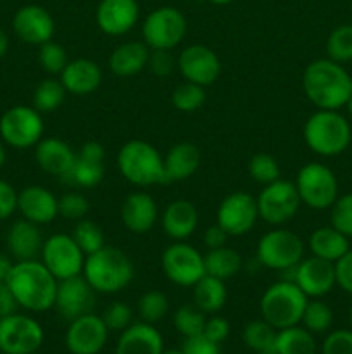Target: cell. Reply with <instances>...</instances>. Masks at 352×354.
<instances>
[{
	"label": "cell",
	"mask_w": 352,
	"mask_h": 354,
	"mask_svg": "<svg viewBox=\"0 0 352 354\" xmlns=\"http://www.w3.org/2000/svg\"><path fill=\"white\" fill-rule=\"evenodd\" d=\"M304 252H306V244L295 232L276 227L259 239L255 259L264 268L286 273L302 261Z\"/></svg>",
	"instance_id": "52a82bcc"
},
{
	"label": "cell",
	"mask_w": 352,
	"mask_h": 354,
	"mask_svg": "<svg viewBox=\"0 0 352 354\" xmlns=\"http://www.w3.org/2000/svg\"><path fill=\"white\" fill-rule=\"evenodd\" d=\"M302 88L317 109L340 111L352 95V76L340 62L316 59L304 69Z\"/></svg>",
	"instance_id": "6da1fadb"
},
{
	"label": "cell",
	"mask_w": 352,
	"mask_h": 354,
	"mask_svg": "<svg viewBox=\"0 0 352 354\" xmlns=\"http://www.w3.org/2000/svg\"><path fill=\"white\" fill-rule=\"evenodd\" d=\"M206 313L200 311L199 308L193 304H185L179 306L173 315V324H175L176 330L185 337H193V335L204 334V327H206Z\"/></svg>",
	"instance_id": "60d3db41"
},
{
	"label": "cell",
	"mask_w": 352,
	"mask_h": 354,
	"mask_svg": "<svg viewBox=\"0 0 352 354\" xmlns=\"http://www.w3.org/2000/svg\"><path fill=\"white\" fill-rule=\"evenodd\" d=\"M12 30L21 41L40 47L54 37L55 21L45 7L28 3L19 7L14 14Z\"/></svg>",
	"instance_id": "ffe728a7"
},
{
	"label": "cell",
	"mask_w": 352,
	"mask_h": 354,
	"mask_svg": "<svg viewBox=\"0 0 352 354\" xmlns=\"http://www.w3.org/2000/svg\"><path fill=\"white\" fill-rule=\"evenodd\" d=\"M54 308L64 320L71 322L83 315L93 313L95 308V290L83 275L59 280Z\"/></svg>",
	"instance_id": "ac0fdd59"
},
{
	"label": "cell",
	"mask_w": 352,
	"mask_h": 354,
	"mask_svg": "<svg viewBox=\"0 0 352 354\" xmlns=\"http://www.w3.org/2000/svg\"><path fill=\"white\" fill-rule=\"evenodd\" d=\"M40 258L55 279L66 280L81 275L86 254L79 249L72 235L54 234L43 241Z\"/></svg>",
	"instance_id": "4fadbf2b"
},
{
	"label": "cell",
	"mask_w": 352,
	"mask_h": 354,
	"mask_svg": "<svg viewBox=\"0 0 352 354\" xmlns=\"http://www.w3.org/2000/svg\"><path fill=\"white\" fill-rule=\"evenodd\" d=\"M150 48L145 41H124L117 45L109 55V69L113 75L128 78L144 71L148 64Z\"/></svg>",
	"instance_id": "4dcf8cb0"
},
{
	"label": "cell",
	"mask_w": 352,
	"mask_h": 354,
	"mask_svg": "<svg viewBox=\"0 0 352 354\" xmlns=\"http://www.w3.org/2000/svg\"><path fill=\"white\" fill-rule=\"evenodd\" d=\"M323 354H352V330L340 328L333 330L324 337L321 346Z\"/></svg>",
	"instance_id": "681fc988"
},
{
	"label": "cell",
	"mask_w": 352,
	"mask_h": 354,
	"mask_svg": "<svg viewBox=\"0 0 352 354\" xmlns=\"http://www.w3.org/2000/svg\"><path fill=\"white\" fill-rule=\"evenodd\" d=\"M43 328L28 315L12 313L0 318V351L3 354H31L43 344Z\"/></svg>",
	"instance_id": "5bb4252c"
},
{
	"label": "cell",
	"mask_w": 352,
	"mask_h": 354,
	"mask_svg": "<svg viewBox=\"0 0 352 354\" xmlns=\"http://www.w3.org/2000/svg\"><path fill=\"white\" fill-rule=\"evenodd\" d=\"M248 175L255 183H261L264 187L280 180L282 169H280L278 161L271 154L259 152V154L252 156L251 161H248Z\"/></svg>",
	"instance_id": "ee69618b"
},
{
	"label": "cell",
	"mask_w": 352,
	"mask_h": 354,
	"mask_svg": "<svg viewBox=\"0 0 352 354\" xmlns=\"http://www.w3.org/2000/svg\"><path fill=\"white\" fill-rule=\"evenodd\" d=\"M335 266V282L344 292L352 296V248L345 252L342 258L333 263Z\"/></svg>",
	"instance_id": "f907efd6"
},
{
	"label": "cell",
	"mask_w": 352,
	"mask_h": 354,
	"mask_svg": "<svg viewBox=\"0 0 352 354\" xmlns=\"http://www.w3.org/2000/svg\"><path fill=\"white\" fill-rule=\"evenodd\" d=\"M204 266H206L207 275L228 280L240 273L244 261H242V256L235 249L223 245V248L207 251V254L204 256Z\"/></svg>",
	"instance_id": "836d02e7"
},
{
	"label": "cell",
	"mask_w": 352,
	"mask_h": 354,
	"mask_svg": "<svg viewBox=\"0 0 352 354\" xmlns=\"http://www.w3.org/2000/svg\"><path fill=\"white\" fill-rule=\"evenodd\" d=\"M176 61L173 57L171 50H150V57H148L147 68L150 69L152 75L155 76H169L175 69Z\"/></svg>",
	"instance_id": "816d5d0a"
},
{
	"label": "cell",
	"mask_w": 352,
	"mask_h": 354,
	"mask_svg": "<svg viewBox=\"0 0 352 354\" xmlns=\"http://www.w3.org/2000/svg\"><path fill=\"white\" fill-rule=\"evenodd\" d=\"M6 242L9 254L16 261L37 259L40 256L41 248H43V237H41L40 227L24 220V218L10 225Z\"/></svg>",
	"instance_id": "f1b7e54d"
},
{
	"label": "cell",
	"mask_w": 352,
	"mask_h": 354,
	"mask_svg": "<svg viewBox=\"0 0 352 354\" xmlns=\"http://www.w3.org/2000/svg\"><path fill=\"white\" fill-rule=\"evenodd\" d=\"M349 241L351 239L345 237L342 232H338L337 228L330 225V227L316 228L307 239V248H309L311 254L316 256V258L335 263L351 249Z\"/></svg>",
	"instance_id": "1f68e13d"
},
{
	"label": "cell",
	"mask_w": 352,
	"mask_h": 354,
	"mask_svg": "<svg viewBox=\"0 0 352 354\" xmlns=\"http://www.w3.org/2000/svg\"><path fill=\"white\" fill-rule=\"evenodd\" d=\"M302 133L307 147L321 158L340 156L352 142L351 123L340 111L317 109L307 118Z\"/></svg>",
	"instance_id": "277c9868"
},
{
	"label": "cell",
	"mask_w": 352,
	"mask_h": 354,
	"mask_svg": "<svg viewBox=\"0 0 352 354\" xmlns=\"http://www.w3.org/2000/svg\"><path fill=\"white\" fill-rule=\"evenodd\" d=\"M102 320L109 330L123 332L124 328H128L133 324V311H131V308L126 303L116 301V303H110L104 310Z\"/></svg>",
	"instance_id": "c3c4849f"
},
{
	"label": "cell",
	"mask_w": 352,
	"mask_h": 354,
	"mask_svg": "<svg viewBox=\"0 0 352 354\" xmlns=\"http://www.w3.org/2000/svg\"><path fill=\"white\" fill-rule=\"evenodd\" d=\"M331 227L337 228L345 237L352 239V192L338 196L333 206L330 207Z\"/></svg>",
	"instance_id": "bcb514c9"
},
{
	"label": "cell",
	"mask_w": 352,
	"mask_h": 354,
	"mask_svg": "<svg viewBox=\"0 0 352 354\" xmlns=\"http://www.w3.org/2000/svg\"><path fill=\"white\" fill-rule=\"evenodd\" d=\"M90 211L88 199L79 192H66L59 197V214L71 221H79L86 218Z\"/></svg>",
	"instance_id": "7dc6e473"
},
{
	"label": "cell",
	"mask_w": 352,
	"mask_h": 354,
	"mask_svg": "<svg viewBox=\"0 0 352 354\" xmlns=\"http://www.w3.org/2000/svg\"><path fill=\"white\" fill-rule=\"evenodd\" d=\"M169 301L168 296L161 290H148L138 301V315L145 324H157L168 315Z\"/></svg>",
	"instance_id": "7bdbcfd3"
},
{
	"label": "cell",
	"mask_w": 352,
	"mask_h": 354,
	"mask_svg": "<svg viewBox=\"0 0 352 354\" xmlns=\"http://www.w3.org/2000/svg\"><path fill=\"white\" fill-rule=\"evenodd\" d=\"M316 339L307 328L293 325L278 330L276 354H316Z\"/></svg>",
	"instance_id": "d590c367"
},
{
	"label": "cell",
	"mask_w": 352,
	"mask_h": 354,
	"mask_svg": "<svg viewBox=\"0 0 352 354\" xmlns=\"http://www.w3.org/2000/svg\"><path fill=\"white\" fill-rule=\"evenodd\" d=\"M31 354H40V353H38V351H37V353H31Z\"/></svg>",
	"instance_id": "003e7915"
},
{
	"label": "cell",
	"mask_w": 352,
	"mask_h": 354,
	"mask_svg": "<svg viewBox=\"0 0 352 354\" xmlns=\"http://www.w3.org/2000/svg\"><path fill=\"white\" fill-rule=\"evenodd\" d=\"M211 3H214V6H228V3L235 2V0H209Z\"/></svg>",
	"instance_id": "6125c7cd"
},
{
	"label": "cell",
	"mask_w": 352,
	"mask_h": 354,
	"mask_svg": "<svg viewBox=\"0 0 352 354\" xmlns=\"http://www.w3.org/2000/svg\"><path fill=\"white\" fill-rule=\"evenodd\" d=\"M161 266L166 279L179 287H193L204 275V256L185 241L173 242L161 256Z\"/></svg>",
	"instance_id": "7c38bea8"
},
{
	"label": "cell",
	"mask_w": 352,
	"mask_h": 354,
	"mask_svg": "<svg viewBox=\"0 0 352 354\" xmlns=\"http://www.w3.org/2000/svg\"><path fill=\"white\" fill-rule=\"evenodd\" d=\"M14 261L9 258V256L0 254V283L7 282V277H9L10 270H12Z\"/></svg>",
	"instance_id": "680465c9"
},
{
	"label": "cell",
	"mask_w": 352,
	"mask_h": 354,
	"mask_svg": "<svg viewBox=\"0 0 352 354\" xmlns=\"http://www.w3.org/2000/svg\"><path fill=\"white\" fill-rule=\"evenodd\" d=\"M176 68L185 82L209 86L219 78L221 61L213 48L206 45H188L179 52Z\"/></svg>",
	"instance_id": "2e32d148"
},
{
	"label": "cell",
	"mask_w": 352,
	"mask_h": 354,
	"mask_svg": "<svg viewBox=\"0 0 352 354\" xmlns=\"http://www.w3.org/2000/svg\"><path fill=\"white\" fill-rule=\"evenodd\" d=\"M204 244H206L207 249H217V248H223L226 245L228 239L230 235L223 230L217 223L211 225L206 232H204Z\"/></svg>",
	"instance_id": "9f6ffc18"
},
{
	"label": "cell",
	"mask_w": 352,
	"mask_h": 354,
	"mask_svg": "<svg viewBox=\"0 0 352 354\" xmlns=\"http://www.w3.org/2000/svg\"><path fill=\"white\" fill-rule=\"evenodd\" d=\"M76 152L68 142L57 137L41 138L35 145V161L41 171L64 180L75 165Z\"/></svg>",
	"instance_id": "d4e9b609"
},
{
	"label": "cell",
	"mask_w": 352,
	"mask_h": 354,
	"mask_svg": "<svg viewBox=\"0 0 352 354\" xmlns=\"http://www.w3.org/2000/svg\"><path fill=\"white\" fill-rule=\"evenodd\" d=\"M71 235L76 244L79 245V249L86 256L92 254V252H97L99 249H102L106 245V235H104L102 228L95 221L86 220V218L76 221Z\"/></svg>",
	"instance_id": "f35d334b"
},
{
	"label": "cell",
	"mask_w": 352,
	"mask_h": 354,
	"mask_svg": "<svg viewBox=\"0 0 352 354\" xmlns=\"http://www.w3.org/2000/svg\"><path fill=\"white\" fill-rule=\"evenodd\" d=\"M59 80H61L68 93L85 97L95 92L100 86V83H102V69L92 59H72L62 69Z\"/></svg>",
	"instance_id": "484cf974"
},
{
	"label": "cell",
	"mask_w": 352,
	"mask_h": 354,
	"mask_svg": "<svg viewBox=\"0 0 352 354\" xmlns=\"http://www.w3.org/2000/svg\"><path fill=\"white\" fill-rule=\"evenodd\" d=\"M345 107H347V111H349V116L352 118V95H351V99H349L347 106H345Z\"/></svg>",
	"instance_id": "be15d7a7"
},
{
	"label": "cell",
	"mask_w": 352,
	"mask_h": 354,
	"mask_svg": "<svg viewBox=\"0 0 352 354\" xmlns=\"http://www.w3.org/2000/svg\"><path fill=\"white\" fill-rule=\"evenodd\" d=\"M206 102V86L183 82L171 93V104L182 113H195Z\"/></svg>",
	"instance_id": "ab89813d"
},
{
	"label": "cell",
	"mask_w": 352,
	"mask_h": 354,
	"mask_svg": "<svg viewBox=\"0 0 352 354\" xmlns=\"http://www.w3.org/2000/svg\"><path fill=\"white\" fill-rule=\"evenodd\" d=\"M161 225L164 234L171 241H186L195 234L197 227H199V211L193 206V203L186 199L171 201L162 211Z\"/></svg>",
	"instance_id": "4316f807"
},
{
	"label": "cell",
	"mask_w": 352,
	"mask_h": 354,
	"mask_svg": "<svg viewBox=\"0 0 352 354\" xmlns=\"http://www.w3.org/2000/svg\"><path fill=\"white\" fill-rule=\"evenodd\" d=\"M164 353V341L162 335L154 325L131 324L130 327L121 332L116 344V354H162Z\"/></svg>",
	"instance_id": "83f0119b"
},
{
	"label": "cell",
	"mask_w": 352,
	"mask_h": 354,
	"mask_svg": "<svg viewBox=\"0 0 352 354\" xmlns=\"http://www.w3.org/2000/svg\"><path fill=\"white\" fill-rule=\"evenodd\" d=\"M183 354H221L219 344L211 339H207L204 334L193 335V337H185L182 348Z\"/></svg>",
	"instance_id": "f5cc1de1"
},
{
	"label": "cell",
	"mask_w": 352,
	"mask_h": 354,
	"mask_svg": "<svg viewBox=\"0 0 352 354\" xmlns=\"http://www.w3.org/2000/svg\"><path fill=\"white\" fill-rule=\"evenodd\" d=\"M228 299V290L224 280L216 277L204 275L199 282L193 286V303L206 315H214L223 310Z\"/></svg>",
	"instance_id": "d6a6232c"
},
{
	"label": "cell",
	"mask_w": 352,
	"mask_h": 354,
	"mask_svg": "<svg viewBox=\"0 0 352 354\" xmlns=\"http://www.w3.org/2000/svg\"><path fill=\"white\" fill-rule=\"evenodd\" d=\"M302 327L307 328L311 334H324L333 325V311L324 301L313 299L307 301L306 310L302 315Z\"/></svg>",
	"instance_id": "74e56055"
},
{
	"label": "cell",
	"mask_w": 352,
	"mask_h": 354,
	"mask_svg": "<svg viewBox=\"0 0 352 354\" xmlns=\"http://www.w3.org/2000/svg\"><path fill=\"white\" fill-rule=\"evenodd\" d=\"M300 203L316 211L330 209L338 199V180L323 162H307L295 176Z\"/></svg>",
	"instance_id": "ba28073f"
},
{
	"label": "cell",
	"mask_w": 352,
	"mask_h": 354,
	"mask_svg": "<svg viewBox=\"0 0 352 354\" xmlns=\"http://www.w3.org/2000/svg\"><path fill=\"white\" fill-rule=\"evenodd\" d=\"M109 328L99 315H83L69 322L66 346L71 354H99L107 344Z\"/></svg>",
	"instance_id": "d6986e66"
},
{
	"label": "cell",
	"mask_w": 352,
	"mask_h": 354,
	"mask_svg": "<svg viewBox=\"0 0 352 354\" xmlns=\"http://www.w3.org/2000/svg\"><path fill=\"white\" fill-rule=\"evenodd\" d=\"M38 62H40L43 71H47L48 75L59 76L62 73V69L66 68V64L69 62L68 52H66V48L61 44H57L54 40H48L43 45H40Z\"/></svg>",
	"instance_id": "f6af8a7d"
},
{
	"label": "cell",
	"mask_w": 352,
	"mask_h": 354,
	"mask_svg": "<svg viewBox=\"0 0 352 354\" xmlns=\"http://www.w3.org/2000/svg\"><path fill=\"white\" fill-rule=\"evenodd\" d=\"M255 201L259 218L271 227H283L292 221L302 204L295 183L282 178L262 187Z\"/></svg>",
	"instance_id": "8fae6325"
},
{
	"label": "cell",
	"mask_w": 352,
	"mask_h": 354,
	"mask_svg": "<svg viewBox=\"0 0 352 354\" xmlns=\"http://www.w3.org/2000/svg\"><path fill=\"white\" fill-rule=\"evenodd\" d=\"M6 283L19 308L33 313H43L54 308L59 280L38 259L14 261Z\"/></svg>",
	"instance_id": "7a4b0ae2"
},
{
	"label": "cell",
	"mask_w": 352,
	"mask_h": 354,
	"mask_svg": "<svg viewBox=\"0 0 352 354\" xmlns=\"http://www.w3.org/2000/svg\"><path fill=\"white\" fill-rule=\"evenodd\" d=\"M106 175V149L95 140L85 142L76 152L75 165L62 182H68L81 189H92L104 180Z\"/></svg>",
	"instance_id": "44dd1931"
},
{
	"label": "cell",
	"mask_w": 352,
	"mask_h": 354,
	"mask_svg": "<svg viewBox=\"0 0 352 354\" xmlns=\"http://www.w3.org/2000/svg\"><path fill=\"white\" fill-rule=\"evenodd\" d=\"M328 59L335 62L352 61V24H340L326 40Z\"/></svg>",
	"instance_id": "b9f144b4"
},
{
	"label": "cell",
	"mask_w": 352,
	"mask_h": 354,
	"mask_svg": "<svg viewBox=\"0 0 352 354\" xmlns=\"http://www.w3.org/2000/svg\"><path fill=\"white\" fill-rule=\"evenodd\" d=\"M117 169L131 185L145 187L166 183L164 158L152 144L145 140H130L117 152Z\"/></svg>",
	"instance_id": "5b68a950"
},
{
	"label": "cell",
	"mask_w": 352,
	"mask_h": 354,
	"mask_svg": "<svg viewBox=\"0 0 352 354\" xmlns=\"http://www.w3.org/2000/svg\"><path fill=\"white\" fill-rule=\"evenodd\" d=\"M228 334H230V324H228L226 318L223 317H213L209 320H206V327H204V335L211 341L221 344L223 341H226Z\"/></svg>",
	"instance_id": "11a10c76"
},
{
	"label": "cell",
	"mask_w": 352,
	"mask_h": 354,
	"mask_svg": "<svg viewBox=\"0 0 352 354\" xmlns=\"http://www.w3.org/2000/svg\"><path fill=\"white\" fill-rule=\"evenodd\" d=\"M6 159H7L6 144H3V140H2V138H0V168H2V166L6 165Z\"/></svg>",
	"instance_id": "94428289"
},
{
	"label": "cell",
	"mask_w": 352,
	"mask_h": 354,
	"mask_svg": "<svg viewBox=\"0 0 352 354\" xmlns=\"http://www.w3.org/2000/svg\"><path fill=\"white\" fill-rule=\"evenodd\" d=\"M17 308H19V304H17L14 294L10 292L9 286L6 282L0 283V318L16 313Z\"/></svg>",
	"instance_id": "6f0895ef"
},
{
	"label": "cell",
	"mask_w": 352,
	"mask_h": 354,
	"mask_svg": "<svg viewBox=\"0 0 352 354\" xmlns=\"http://www.w3.org/2000/svg\"><path fill=\"white\" fill-rule=\"evenodd\" d=\"M278 330L266 320L248 322L242 332V341L255 354H276Z\"/></svg>",
	"instance_id": "e575fe53"
},
{
	"label": "cell",
	"mask_w": 352,
	"mask_h": 354,
	"mask_svg": "<svg viewBox=\"0 0 352 354\" xmlns=\"http://www.w3.org/2000/svg\"><path fill=\"white\" fill-rule=\"evenodd\" d=\"M17 211V192L10 183L0 180V221L7 220Z\"/></svg>",
	"instance_id": "db71d44e"
},
{
	"label": "cell",
	"mask_w": 352,
	"mask_h": 354,
	"mask_svg": "<svg viewBox=\"0 0 352 354\" xmlns=\"http://www.w3.org/2000/svg\"><path fill=\"white\" fill-rule=\"evenodd\" d=\"M349 322H351V330H352V304H351V310H349Z\"/></svg>",
	"instance_id": "03108f58"
},
{
	"label": "cell",
	"mask_w": 352,
	"mask_h": 354,
	"mask_svg": "<svg viewBox=\"0 0 352 354\" xmlns=\"http://www.w3.org/2000/svg\"><path fill=\"white\" fill-rule=\"evenodd\" d=\"M81 275L95 292L116 294L130 286L135 277V266L126 252L106 244L86 256Z\"/></svg>",
	"instance_id": "3957f363"
},
{
	"label": "cell",
	"mask_w": 352,
	"mask_h": 354,
	"mask_svg": "<svg viewBox=\"0 0 352 354\" xmlns=\"http://www.w3.org/2000/svg\"><path fill=\"white\" fill-rule=\"evenodd\" d=\"M286 273H290L286 280L295 282L297 287L307 297H313V299H321L328 292H331V289L337 286L333 263L316 258V256L304 258L295 268Z\"/></svg>",
	"instance_id": "e0dca14e"
},
{
	"label": "cell",
	"mask_w": 352,
	"mask_h": 354,
	"mask_svg": "<svg viewBox=\"0 0 352 354\" xmlns=\"http://www.w3.org/2000/svg\"><path fill=\"white\" fill-rule=\"evenodd\" d=\"M259 220L257 201L247 192H231L221 201L216 211V223L230 237H242L255 227Z\"/></svg>",
	"instance_id": "9a60e30c"
},
{
	"label": "cell",
	"mask_w": 352,
	"mask_h": 354,
	"mask_svg": "<svg viewBox=\"0 0 352 354\" xmlns=\"http://www.w3.org/2000/svg\"><path fill=\"white\" fill-rule=\"evenodd\" d=\"M121 221L135 235H144L154 228L159 220V207L147 192H131L121 204Z\"/></svg>",
	"instance_id": "cb8c5ba5"
},
{
	"label": "cell",
	"mask_w": 352,
	"mask_h": 354,
	"mask_svg": "<svg viewBox=\"0 0 352 354\" xmlns=\"http://www.w3.org/2000/svg\"><path fill=\"white\" fill-rule=\"evenodd\" d=\"M162 354H183V353H182V349H179V351H176V349H171V351H164Z\"/></svg>",
	"instance_id": "e7e4bbea"
},
{
	"label": "cell",
	"mask_w": 352,
	"mask_h": 354,
	"mask_svg": "<svg viewBox=\"0 0 352 354\" xmlns=\"http://www.w3.org/2000/svg\"><path fill=\"white\" fill-rule=\"evenodd\" d=\"M66 88L59 78H45L35 86L33 107L38 113H54L66 100Z\"/></svg>",
	"instance_id": "8d00e7d4"
},
{
	"label": "cell",
	"mask_w": 352,
	"mask_h": 354,
	"mask_svg": "<svg viewBox=\"0 0 352 354\" xmlns=\"http://www.w3.org/2000/svg\"><path fill=\"white\" fill-rule=\"evenodd\" d=\"M17 211L24 220L41 227L59 216V199L45 187L28 185L17 192Z\"/></svg>",
	"instance_id": "603a6c76"
},
{
	"label": "cell",
	"mask_w": 352,
	"mask_h": 354,
	"mask_svg": "<svg viewBox=\"0 0 352 354\" xmlns=\"http://www.w3.org/2000/svg\"><path fill=\"white\" fill-rule=\"evenodd\" d=\"M188 23L185 14L171 6L148 12L141 24V38L150 50H173L185 38Z\"/></svg>",
	"instance_id": "9c48e42d"
},
{
	"label": "cell",
	"mask_w": 352,
	"mask_h": 354,
	"mask_svg": "<svg viewBox=\"0 0 352 354\" xmlns=\"http://www.w3.org/2000/svg\"><path fill=\"white\" fill-rule=\"evenodd\" d=\"M43 131V118L33 106H12L0 116V138L12 149L35 147Z\"/></svg>",
	"instance_id": "30bf717a"
},
{
	"label": "cell",
	"mask_w": 352,
	"mask_h": 354,
	"mask_svg": "<svg viewBox=\"0 0 352 354\" xmlns=\"http://www.w3.org/2000/svg\"><path fill=\"white\" fill-rule=\"evenodd\" d=\"M202 154L192 142L175 144L164 156V175L168 182H183L193 176L199 169Z\"/></svg>",
	"instance_id": "f546056e"
},
{
	"label": "cell",
	"mask_w": 352,
	"mask_h": 354,
	"mask_svg": "<svg viewBox=\"0 0 352 354\" xmlns=\"http://www.w3.org/2000/svg\"><path fill=\"white\" fill-rule=\"evenodd\" d=\"M140 17L137 0H100L95 21L100 31L109 37H121L135 28Z\"/></svg>",
	"instance_id": "7402d4cb"
},
{
	"label": "cell",
	"mask_w": 352,
	"mask_h": 354,
	"mask_svg": "<svg viewBox=\"0 0 352 354\" xmlns=\"http://www.w3.org/2000/svg\"><path fill=\"white\" fill-rule=\"evenodd\" d=\"M307 301L309 297L297 287L295 282L283 279L271 283L264 290L259 301V310L262 320L273 325L276 330H282V328L300 325Z\"/></svg>",
	"instance_id": "8992f818"
},
{
	"label": "cell",
	"mask_w": 352,
	"mask_h": 354,
	"mask_svg": "<svg viewBox=\"0 0 352 354\" xmlns=\"http://www.w3.org/2000/svg\"><path fill=\"white\" fill-rule=\"evenodd\" d=\"M7 50H9V37H7L6 31L0 28V59L7 54Z\"/></svg>",
	"instance_id": "91938a15"
}]
</instances>
